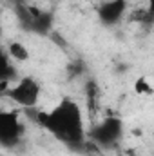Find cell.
<instances>
[{"label": "cell", "mask_w": 154, "mask_h": 156, "mask_svg": "<svg viewBox=\"0 0 154 156\" xmlns=\"http://www.w3.org/2000/svg\"><path fill=\"white\" fill-rule=\"evenodd\" d=\"M37 122L58 142L64 145L76 149L83 147L85 144V127L82 109L75 100L64 98L58 105H54L51 111H44L37 115Z\"/></svg>", "instance_id": "obj_1"}, {"label": "cell", "mask_w": 154, "mask_h": 156, "mask_svg": "<svg viewBox=\"0 0 154 156\" xmlns=\"http://www.w3.org/2000/svg\"><path fill=\"white\" fill-rule=\"evenodd\" d=\"M40 94H42V85L33 76L16 78L15 83L5 89V96L13 104L24 109H35L40 102Z\"/></svg>", "instance_id": "obj_2"}, {"label": "cell", "mask_w": 154, "mask_h": 156, "mask_svg": "<svg viewBox=\"0 0 154 156\" xmlns=\"http://www.w3.org/2000/svg\"><path fill=\"white\" fill-rule=\"evenodd\" d=\"M24 123L16 111L0 109V147L13 151L22 144Z\"/></svg>", "instance_id": "obj_3"}, {"label": "cell", "mask_w": 154, "mask_h": 156, "mask_svg": "<svg viewBox=\"0 0 154 156\" xmlns=\"http://www.w3.org/2000/svg\"><path fill=\"white\" fill-rule=\"evenodd\" d=\"M123 136V122L116 116H109L102 120L100 123H96L91 133L89 138L94 145L102 147V149H113L118 145V142Z\"/></svg>", "instance_id": "obj_4"}, {"label": "cell", "mask_w": 154, "mask_h": 156, "mask_svg": "<svg viewBox=\"0 0 154 156\" xmlns=\"http://www.w3.org/2000/svg\"><path fill=\"white\" fill-rule=\"evenodd\" d=\"M127 13V0H105L98 5L96 15L100 22L107 27H113L121 22V18Z\"/></svg>", "instance_id": "obj_5"}, {"label": "cell", "mask_w": 154, "mask_h": 156, "mask_svg": "<svg viewBox=\"0 0 154 156\" xmlns=\"http://www.w3.org/2000/svg\"><path fill=\"white\" fill-rule=\"evenodd\" d=\"M18 78V71L13 64V60L7 56L5 49H0V83H9Z\"/></svg>", "instance_id": "obj_6"}, {"label": "cell", "mask_w": 154, "mask_h": 156, "mask_svg": "<svg viewBox=\"0 0 154 156\" xmlns=\"http://www.w3.org/2000/svg\"><path fill=\"white\" fill-rule=\"evenodd\" d=\"M5 53L13 62H27L29 60V49L22 42H9Z\"/></svg>", "instance_id": "obj_7"}]
</instances>
